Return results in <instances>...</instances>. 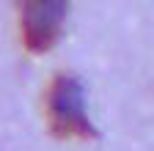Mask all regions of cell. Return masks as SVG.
I'll return each mask as SVG.
<instances>
[{"instance_id": "obj_1", "label": "cell", "mask_w": 154, "mask_h": 151, "mask_svg": "<svg viewBox=\"0 0 154 151\" xmlns=\"http://www.w3.org/2000/svg\"><path fill=\"white\" fill-rule=\"evenodd\" d=\"M44 107L55 137H94V124L85 110V91L77 77L58 74L47 88Z\"/></svg>"}, {"instance_id": "obj_2", "label": "cell", "mask_w": 154, "mask_h": 151, "mask_svg": "<svg viewBox=\"0 0 154 151\" xmlns=\"http://www.w3.org/2000/svg\"><path fill=\"white\" fill-rule=\"evenodd\" d=\"M69 0H19V28L30 52H47L61 39Z\"/></svg>"}]
</instances>
